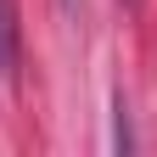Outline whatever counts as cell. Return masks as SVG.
Returning a JSON list of instances; mask_svg holds the SVG:
<instances>
[{
	"mask_svg": "<svg viewBox=\"0 0 157 157\" xmlns=\"http://www.w3.org/2000/svg\"><path fill=\"white\" fill-rule=\"evenodd\" d=\"M6 73H11V62H6V56H0V78H6Z\"/></svg>",
	"mask_w": 157,
	"mask_h": 157,
	"instance_id": "2",
	"label": "cell"
},
{
	"mask_svg": "<svg viewBox=\"0 0 157 157\" xmlns=\"http://www.w3.org/2000/svg\"><path fill=\"white\" fill-rule=\"evenodd\" d=\"M62 11H67V17H73V11H78V0H62Z\"/></svg>",
	"mask_w": 157,
	"mask_h": 157,
	"instance_id": "1",
	"label": "cell"
}]
</instances>
